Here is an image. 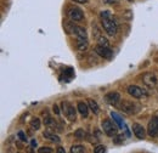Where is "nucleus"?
Returning a JSON list of instances; mask_svg holds the SVG:
<instances>
[{
    "instance_id": "obj_1",
    "label": "nucleus",
    "mask_w": 158,
    "mask_h": 153,
    "mask_svg": "<svg viewBox=\"0 0 158 153\" xmlns=\"http://www.w3.org/2000/svg\"><path fill=\"white\" fill-rule=\"evenodd\" d=\"M101 23H102V27H103L105 32H106L110 37H113V35L117 33L118 27H117L116 21L112 19V16H111V17H107V19H101Z\"/></svg>"
},
{
    "instance_id": "obj_2",
    "label": "nucleus",
    "mask_w": 158,
    "mask_h": 153,
    "mask_svg": "<svg viewBox=\"0 0 158 153\" xmlns=\"http://www.w3.org/2000/svg\"><path fill=\"white\" fill-rule=\"evenodd\" d=\"M118 107L120 108V111H123V112L127 113V114H135V113H138L139 110H140L139 106L135 102H133V101H127V100L120 101Z\"/></svg>"
},
{
    "instance_id": "obj_3",
    "label": "nucleus",
    "mask_w": 158,
    "mask_h": 153,
    "mask_svg": "<svg viewBox=\"0 0 158 153\" xmlns=\"http://www.w3.org/2000/svg\"><path fill=\"white\" fill-rule=\"evenodd\" d=\"M141 80H142V83H143L147 88H150V89L155 88L158 83L157 76H156L155 73H152V72H146V73H143V74L141 76Z\"/></svg>"
},
{
    "instance_id": "obj_4",
    "label": "nucleus",
    "mask_w": 158,
    "mask_h": 153,
    "mask_svg": "<svg viewBox=\"0 0 158 153\" xmlns=\"http://www.w3.org/2000/svg\"><path fill=\"white\" fill-rule=\"evenodd\" d=\"M67 16L69 17L71 21L74 22H81L84 19V12L81 11V9H79L77 6H72L68 9L67 11Z\"/></svg>"
},
{
    "instance_id": "obj_5",
    "label": "nucleus",
    "mask_w": 158,
    "mask_h": 153,
    "mask_svg": "<svg viewBox=\"0 0 158 153\" xmlns=\"http://www.w3.org/2000/svg\"><path fill=\"white\" fill-rule=\"evenodd\" d=\"M128 94L130 96H133L134 98H139V100L148 96V93L145 89L138 86V85H130V86H128Z\"/></svg>"
},
{
    "instance_id": "obj_6",
    "label": "nucleus",
    "mask_w": 158,
    "mask_h": 153,
    "mask_svg": "<svg viewBox=\"0 0 158 153\" xmlns=\"http://www.w3.org/2000/svg\"><path fill=\"white\" fill-rule=\"evenodd\" d=\"M62 112L64 113V115L68 118V120L71 122H76L77 119V114H76V108L69 103V102H62Z\"/></svg>"
},
{
    "instance_id": "obj_7",
    "label": "nucleus",
    "mask_w": 158,
    "mask_h": 153,
    "mask_svg": "<svg viewBox=\"0 0 158 153\" xmlns=\"http://www.w3.org/2000/svg\"><path fill=\"white\" fill-rule=\"evenodd\" d=\"M101 126H102V130L103 133L107 135V136H116L117 135V126L110 120V119H105L102 123H101Z\"/></svg>"
},
{
    "instance_id": "obj_8",
    "label": "nucleus",
    "mask_w": 158,
    "mask_h": 153,
    "mask_svg": "<svg viewBox=\"0 0 158 153\" xmlns=\"http://www.w3.org/2000/svg\"><path fill=\"white\" fill-rule=\"evenodd\" d=\"M147 134L151 137H158V117H153L147 125Z\"/></svg>"
},
{
    "instance_id": "obj_9",
    "label": "nucleus",
    "mask_w": 158,
    "mask_h": 153,
    "mask_svg": "<svg viewBox=\"0 0 158 153\" xmlns=\"http://www.w3.org/2000/svg\"><path fill=\"white\" fill-rule=\"evenodd\" d=\"M105 101L111 106H118L120 102V95L117 91H111L105 96Z\"/></svg>"
},
{
    "instance_id": "obj_10",
    "label": "nucleus",
    "mask_w": 158,
    "mask_h": 153,
    "mask_svg": "<svg viewBox=\"0 0 158 153\" xmlns=\"http://www.w3.org/2000/svg\"><path fill=\"white\" fill-rule=\"evenodd\" d=\"M95 52L100 55L101 57L106 58V60H111L113 57V52L110 48H105V46H101V45H98L95 48Z\"/></svg>"
},
{
    "instance_id": "obj_11",
    "label": "nucleus",
    "mask_w": 158,
    "mask_h": 153,
    "mask_svg": "<svg viewBox=\"0 0 158 153\" xmlns=\"http://www.w3.org/2000/svg\"><path fill=\"white\" fill-rule=\"evenodd\" d=\"M133 133L140 140H143L146 137V131H145L143 126L141 124H139V123H134L133 124Z\"/></svg>"
},
{
    "instance_id": "obj_12",
    "label": "nucleus",
    "mask_w": 158,
    "mask_h": 153,
    "mask_svg": "<svg viewBox=\"0 0 158 153\" xmlns=\"http://www.w3.org/2000/svg\"><path fill=\"white\" fill-rule=\"evenodd\" d=\"M72 32H73V34L77 37V39H88L86 31H85V28H83V27H79V26H74V24H73Z\"/></svg>"
},
{
    "instance_id": "obj_13",
    "label": "nucleus",
    "mask_w": 158,
    "mask_h": 153,
    "mask_svg": "<svg viewBox=\"0 0 158 153\" xmlns=\"http://www.w3.org/2000/svg\"><path fill=\"white\" fill-rule=\"evenodd\" d=\"M77 110L83 118H88V115H89V105L88 103L79 101L78 105H77Z\"/></svg>"
},
{
    "instance_id": "obj_14",
    "label": "nucleus",
    "mask_w": 158,
    "mask_h": 153,
    "mask_svg": "<svg viewBox=\"0 0 158 153\" xmlns=\"http://www.w3.org/2000/svg\"><path fill=\"white\" fill-rule=\"evenodd\" d=\"M88 105H89V108L93 111V113H94V114H99L100 107H99V105H98V102H96L95 100L89 98V100H88Z\"/></svg>"
},
{
    "instance_id": "obj_15",
    "label": "nucleus",
    "mask_w": 158,
    "mask_h": 153,
    "mask_svg": "<svg viewBox=\"0 0 158 153\" xmlns=\"http://www.w3.org/2000/svg\"><path fill=\"white\" fill-rule=\"evenodd\" d=\"M89 46L88 39H77V48L79 51H85Z\"/></svg>"
},
{
    "instance_id": "obj_16",
    "label": "nucleus",
    "mask_w": 158,
    "mask_h": 153,
    "mask_svg": "<svg viewBox=\"0 0 158 153\" xmlns=\"http://www.w3.org/2000/svg\"><path fill=\"white\" fill-rule=\"evenodd\" d=\"M43 136L45 137V139H48V140H50V141H52V142H56V143H59L60 142V137L57 135L52 134V133H50V131H44L43 133Z\"/></svg>"
},
{
    "instance_id": "obj_17",
    "label": "nucleus",
    "mask_w": 158,
    "mask_h": 153,
    "mask_svg": "<svg viewBox=\"0 0 158 153\" xmlns=\"http://www.w3.org/2000/svg\"><path fill=\"white\" fill-rule=\"evenodd\" d=\"M86 150L83 145H73L71 147V153H85Z\"/></svg>"
},
{
    "instance_id": "obj_18",
    "label": "nucleus",
    "mask_w": 158,
    "mask_h": 153,
    "mask_svg": "<svg viewBox=\"0 0 158 153\" xmlns=\"http://www.w3.org/2000/svg\"><path fill=\"white\" fill-rule=\"evenodd\" d=\"M31 128L34 130H39L40 129V119L39 118H33L31 120Z\"/></svg>"
},
{
    "instance_id": "obj_19",
    "label": "nucleus",
    "mask_w": 158,
    "mask_h": 153,
    "mask_svg": "<svg viewBox=\"0 0 158 153\" xmlns=\"http://www.w3.org/2000/svg\"><path fill=\"white\" fill-rule=\"evenodd\" d=\"M74 136L79 139V140H83V139H85L86 137V131L84 130V129H77L76 131H74Z\"/></svg>"
},
{
    "instance_id": "obj_20",
    "label": "nucleus",
    "mask_w": 158,
    "mask_h": 153,
    "mask_svg": "<svg viewBox=\"0 0 158 153\" xmlns=\"http://www.w3.org/2000/svg\"><path fill=\"white\" fill-rule=\"evenodd\" d=\"M98 41H99V44L98 45H101V46H105V48H110V43H108V40L106 38H103L102 35L98 39Z\"/></svg>"
},
{
    "instance_id": "obj_21",
    "label": "nucleus",
    "mask_w": 158,
    "mask_h": 153,
    "mask_svg": "<svg viewBox=\"0 0 158 153\" xmlns=\"http://www.w3.org/2000/svg\"><path fill=\"white\" fill-rule=\"evenodd\" d=\"M94 153H106V146L105 145H98L94 150Z\"/></svg>"
},
{
    "instance_id": "obj_22",
    "label": "nucleus",
    "mask_w": 158,
    "mask_h": 153,
    "mask_svg": "<svg viewBox=\"0 0 158 153\" xmlns=\"http://www.w3.org/2000/svg\"><path fill=\"white\" fill-rule=\"evenodd\" d=\"M38 153H52V148H51V147H45V146H43V147H39V148H38Z\"/></svg>"
},
{
    "instance_id": "obj_23",
    "label": "nucleus",
    "mask_w": 158,
    "mask_h": 153,
    "mask_svg": "<svg viewBox=\"0 0 158 153\" xmlns=\"http://www.w3.org/2000/svg\"><path fill=\"white\" fill-rule=\"evenodd\" d=\"M111 12L110 11H101L100 12V19H107V17H111Z\"/></svg>"
},
{
    "instance_id": "obj_24",
    "label": "nucleus",
    "mask_w": 158,
    "mask_h": 153,
    "mask_svg": "<svg viewBox=\"0 0 158 153\" xmlns=\"http://www.w3.org/2000/svg\"><path fill=\"white\" fill-rule=\"evenodd\" d=\"M102 2L108 4V5H117L118 4V0H102Z\"/></svg>"
},
{
    "instance_id": "obj_25",
    "label": "nucleus",
    "mask_w": 158,
    "mask_h": 153,
    "mask_svg": "<svg viewBox=\"0 0 158 153\" xmlns=\"http://www.w3.org/2000/svg\"><path fill=\"white\" fill-rule=\"evenodd\" d=\"M19 137H20V140H22V141H27V137H26V135H24L23 131L19 133Z\"/></svg>"
},
{
    "instance_id": "obj_26",
    "label": "nucleus",
    "mask_w": 158,
    "mask_h": 153,
    "mask_svg": "<svg viewBox=\"0 0 158 153\" xmlns=\"http://www.w3.org/2000/svg\"><path fill=\"white\" fill-rule=\"evenodd\" d=\"M56 153H66V151H64V148H63V147H57Z\"/></svg>"
},
{
    "instance_id": "obj_27",
    "label": "nucleus",
    "mask_w": 158,
    "mask_h": 153,
    "mask_svg": "<svg viewBox=\"0 0 158 153\" xmlns=\"http://www.w3.org/2000/svg\"><path fill=\"white\" fill-rule=\"evenodd\" d=\"M52 108H54V112H55V113H56V114H60L59 107H57V106H56V105H54V107H52Z\"/></svg>"
},
{
    "instance_id": "obj_28",
    "label": "nucleus",
    "mask_w": 158,
    "mask_h": 153,
    "mask_svg": "<svg viewBox=\"0 0 158 153\" xmlns=\"http://www.w3.org/2000/svg\"><path fill=\"white\" fill-rule=\"evenodd\" d=\"M74 1H78L80 4H85V2H88V0H74Z\"/></svg>"
},
{
    "instance_id": "obj_29",
    "label": "nucleus",
    "mask_w": 158,
    "mask_h": 153,
    "mask_svg": "<svg viewBox=\"0 0 158 153\" xmlns=\"http://www.w3.org/2000/svg\"><path fill=\"white\" fill-rule=\"evenodd\" d=\"M32 146H37V142H35V141H34V140H33V141H32Z\"/></svg>"
},
{
    "instance_id": "obj_30",
    "label": "nucleus",
    "mask_w": 158,
    "mask_h": 153,
    "mask_svg": "<svg viewBox=\"0 0 158 153\" xmlns=\"http://www.w3.org/2000/svg\"><path fill=\"white\" fill-rule=\"evenodd\" d=\"M128 1H130V2H133V1H134V0H128Z\"/></svg>"
},
{
    "instance_id": "obj_31",
    "label": "nucleus",
    "mask_w": 158,
    "mask_h": 153,
    "mask_svg": "<svg viewBox=\"0 0 158 153\" xmlns=\"http://www.w3.org/2000/svg\"><path fill=\"white\" fill-rule=\"evenodd\" d=\"M157 91H158V83H157Z\"/></svg>"
}]
</instances>
